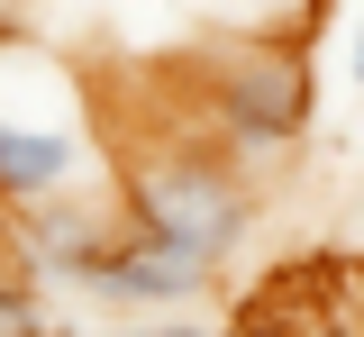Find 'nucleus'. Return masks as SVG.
Listing matches in <instances>:
<instances>
[{"label": "nucleus", "mask_w": 364, "mask_h": 337, "mask_svg": "<svg viewBox=\"0 0 364 337\" xmlns=\"http://www.w3.org/2000/svg\"><path fill=\"white\" fill-rule=\"evenodd\" d=\"M0 337H64L55 310H46V291H28L9 264H0Z\"/></svg>", "instance_id": "6e6552de"}, {"label": "nucleus", "mask_w": 364, "mask_h": 337, "mask_svg": "<svg viewBox=\"0 0 364 337\" xmlns=\"http://www.w3.org/2000/svg\"><path fill=\"white\" fill-rule=\"evenodd\" d=\"M219 283L210 264H191V255H173V246H155V237H136L128 219L109 228V246L91 255V274H82V301H109V310H146V319H173V310H191L200 291Z\"/></svg>", "instance_id": "39448f33"}, {"label": "nucleus", "mask_w": 364, "mask_h": 337, "mask_svg": "<svg viewBox=\"0 0 364 337\" xmlns=\"http://www.w3.org/2000/svg\"><path fill=\"white\" fill-rule=\"evenodd\" d=\"M0 28H18V0H0Z\"/></svg>", "instance_id": "9b49d317"}, {"label": "nucleus", "mask_w": 364, "mask_h": 337, "mask_svg": "<svg viewBox=\"0 0 364 337\" xmlns=\"http://www.w3.org/2000/svg\"><path fill=\"white\" fill-rule=\"evenodd\" d=\"M100 164H109V146H100V119H91L82 64L64 46H46L28 18L0 28V219L109 192Z\"/></svg>", "instance_id": "f257e3e1"}, {"label": "nucleus", "mask_w": 364, "mask_h": 337, "mask_svg": "<svg viewBox=\"0 0 364 337\" xmlns=\"http://www.w3.org/2000/svg\"><path fill=\"white\" fill-rule=\"evenodd\" d=\"M119 219H128L136 237L173 246L191 264H210L219 274L228 255L246 246L255 228V192H246V164L228 155V146H200V137H155L136 146L128 164H119Z\"/></svg>", "instance_id": "f03ea898"}, {"label": "nucleus", "mask_w": 364, "mask_h": 337, "mask_svg": "<svg viewBox=\"0 0 364 337\" xmlns=\"http://www.w3.org/2000/svg\"><path fill=\"white\" fill-rule=\"evenodd\" d=\"M200 119L237 164H273L310 137V64L301 37H219L200 55Z\"/></svg>", "instance_id": "7ed1b4c3"}, {"label": "nucleus", "mask_w": 364, "mask_h": 337, "mask_svg": "<svg viewBox=\"0 0 364 337\" xmlns=\"http://www.w3.org/2000/svg\"><path fill=\"white\" fill-rule=\"evenodd\" d=\"M119 228V200L82 192V200H46V210H9L0 219V246H9V274L28 291H82L91 255Z\"/></svg>", "instance_id": "20e7f679"}, {"label": "nucleus", "mask_w": 364, "mask_h": 337, "mask_svg": "<svg viewBox=\"0 0 364 337\" xmlns=\"http://www.w3.org/2000/svg\"><path fill=\"white\" fill-rule=\"evenodd\" d=\"M210 9L228 37H301L318 18V0H210Z\"/></svg>", "instance_id": "0eeeda50"}, {"label": "nucleus", "mask_w": 364, "mask_h": 337, "mask_svg": "<svg viewBox=\"0 0 364 337\" xmlns=\"http://www.w3.org/2000/svg\"><path fill=\"white\" fill-rule=\"evenodd\" d=\"M219 337H364V319H346V310H301L291 291H273V301H255L237 328H219Z\"/></svg>", "instance_id": "423d86ee"}, {"label": "nucleus", "mask_w": 364, "mask_h": 337, "mask_svg": "<svg viewBox=\"0 0 364 337\" xmlns=\"http://www.w3.org/2000/svg\"><path fill=\"white\" fill-rule=\"evenodd\" d=\"M346 73H355V92H364V28H355V46H346Z\"/></svg>", "instance_id": "9d476101"}, {"label": "nucleus", "mask_w": 364, "mask_h": 337, "mask_svg": "<svg viewBox=\"0 0 364 337\" xmlns=\"http://www.w3.org/2000/svg\"><path fill=\"white\" fill-rule=\"evenodd\" d=\"M91 337H219V319H119V328H91Z\"/></svg>", "instance_id": "1a4fd4ad"}]
</instances>
